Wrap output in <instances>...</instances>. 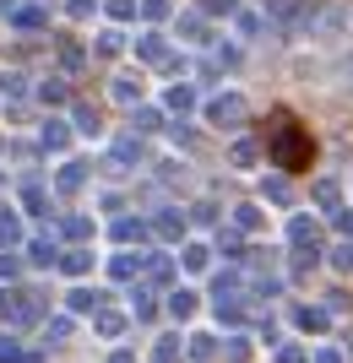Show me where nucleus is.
Instances as JSON below:
<instances>
[{"instance_id": "obj_1", "label": "nucleus", "mask_w": 353, "mask_h": 363, "mask_svg": "<svg viewBox=\"0 0 353 363\" xmlns=\"http://www.w3.org/2000/svg\"><path fill=\"white\" fill-rule=\"evenodd\" d=\"M245 98H239V92H217V98H207V120H212V125H229V130H234V125H239V120H245Z\"/></svg>"}, {"instance_id": "obj_2", "label": "nucleus", "mask_w": 353, "mask_h": 363, "mask_svg": "<svg viewBox=\"0 0 353 363\" xmlns=\"http://www.w3.org/2000/svg\"><path fill=\"white\" fill-rule=\"evenodd\" d=\"M277 157H283V163H305V157H310V141L305 136H299V130H293V125H283V130H277Z\"/></svg>"}, {"instance_id": "obj_3", "label": "nucleus", "mask_w": 353, "mask_h": 363, "mask_svg": "<svg viewBox=\"0 0 353 363\" xmlns=\"http://www.w3.org/2000/svg\"><path fill=\"white\" fill-rule=\"evenodd\" d=\"M266 16H277V22H305V0H266Z\"/></svg>"}, {"instance_id": "obj_4", "label": "nucleus", "mask_w": 353, "mask_h": 363, "mask_svg": "<svg viewBox=\"0 0 353 363\" xmlns=\"http://www.w3.org/2000/svg\"><path fill=\"white\" fill-rule=\"evenodd\" d=\"M163 104H169V114H185V108L196 104V92H190V87L180 82V87H169V92H163Z\"/></svg>"}, {"instance_id": "obj_5", "label": "nucleus", "mask_w": 353, "mask_h": 363, "mask_svg": "<svg viewBox=\"0 0 353 363\" xmlns=\"http://www.w3.org/2000/svg\"><path fill=\"white\" fill-rule=\"evenodd\" d=\"M158 233H163V239H185V217L180 212H158Z\"/></svg>"}, {"instance_id": "obj_6", "label": "nucleus", "mask_w": 353, "mask_h": 363, "mask_svg": "<svg viewBox=\"0 0 353 363\" xmlns=\"http://www.w3.org/2000/svg\"><path fill=\"white\" fill-rule=\"evenodd\" d=\"M44 22H49V11H44V6H22V11H16V28H22V33L44 28Z\"/></svg>"}, {"instance_id": "obj_7", "label": "nucleus", "mask_w": 353, "mask_h": 363, "mask_svg": "<svg viewBox=\"0 0 353 363\" xmlns=\"http://www.w3.org/2000/svg\"><path fill=\"white\" fill-rule=\"evenodd\" d=\"M136 55H141V60H163V38H158V33H141V38H136Z\"/></svg>"}, {"instance_id": "obj_8", "label": "nucleus", "mask_w": 353, "mask_h": 363, "mask_svg": "<svg viewBox=\"0 0 353 363\" xmlns=\"http://www.w3.org/2000/svg\"><path fill=\"white\" fill-rule=\"evenodd\" d=\"M141 98V82L136 76H120V82H114V104H136Z\"/></svg>"}, {"instance_id": "obj_9", "label": "nucleus", "mask_w": 353, "mask_h": 363, "mask_svg": "<svg viewBox=\"0 0 353 363\" xmlns=\"http://www.w3.org/2000/svg\"><path fill=\"white\" fill-rule=\"evenodd\" d=\"M0 244H22V223H16V212H0Z\"/></svg>"}, {"instance_id": "obj_10", "label": "nucleus", "mask_w": 353, "mask_h": 363, "mask_svg": "<svg viewBox=\"0 0 353 363\" xmlns=\"http://www.w3.org/2000/svg\"><path fill=\"white\" fill-rule=\"evenodd\" d=\"M293 320H299V331H315V336L326 331V315H321V309H299Z\"/></svg>"}, {"instance_id": "obj_11", "label": "nucleus", "mask_w": 353, "mask_h": 363, "mask_svg": "<svg viewBox=\"0 0 353 363\" xmlns=\"http://www.w3.org/2000/svg\"><path fill=\"white\" fill-rule=\"evenodd\" d=\"M229 163H234V168H250V163H256V147H250V141H234Z\"/></svg>"}, {"instance_id": "obj_12", "label": "nucleus", "mask_w": 353, "mask_h": 363, "mask_svg": "<svg viewBox=\"0 0 353 363\" xmlns=\"http://www.w3.org/2000/svg\"><path fill=\"white\" fill-rule=\"evenodd\" d=\"M65 141H71V130H65L60 120H49L44 125V147H65Z\"/></svg>"}, {"instance_id": "obj_13", "label": "nucleus", "mask_w": 353, "mask_h": 363, "mask_svg": "<svg viewBox=\"0 0 353 363\" xmlns=\"http://www.w3.org/2000/svg\"><path fill=\"white\" fill-rule=\"evenodd\" d=\"M104 11L114 16V22H131V16H136V0H109Z\"/></svg>"}, {"instance_id": "obj_14", "label": "nucleus", "mask_w": 353, "mask_h": 363, "mask_svg": "<svg viewBox=\"0 0 353 363\" xmlns=\"http://www.w3.org/2000/svg\"><path fill=\"white\" fill-rule=\"evenodd\" d=\"M190 309H196V298H190V293H174V298H169V315H174V320H185Z\"/></svg>"}, {"instance_id": "obj_15", "label": "nucleus", "mask_w": 353, "mask_h": 363, "mask_svg": "<svg viewBox=\"0 0 353 363\" xmlns=\"http://www.w3.org/2000/svg\"><path fill=\"white\" fill-rule=\"evenodd\" d=\"M180 358V342H174V336H163V342H158V352H153V363H174Z\"/></svg>"}, {"instance_id": "obj_16", "label": "nucleus", "mask_w": 353, "mask_h": 363, "mask_svg": "<svg viewBox=\"0 0 353 363\" xmlns=\"http://www.w3.org/2000/svg\"><path fill=\"white\" fill-rule=\"evenodd\" d=\"M0 92H6V98H22V92H28V82H22V76H0Z\"/></svg>"}, {"instance_id": "obj_17", "label": "nucleus", "mask_w": 353, "mask_h": 363, "mask_svg": "<svg viewBox=\"0 0 353 363\" xmlns=\"http://www.w3.org/2000/svg\"><path fill=\"white\" fill-rule=\"evenodd\" d=\"M315 233H321V228L310 223V217H293V239H299V244H310V239H315Z\"/></svg>"}, {"instance_id": "obj_18", "label": "nucleus", "mask_w": 353, "mask_h": 363, "mask_svg": "<svg viewBox=\"0 0 353 363\" xmlns=\"http://www.w3.org/2000/svg\"><path fill=\"white\" fill-rule=\"evenodd\" d=\"M180 33H185V38H196V44H207V28H201V16H185Z\"/></svg>"}, {"instance_id": "obj_19", "label": "nucleus", "mask_w": 353, "mask_h": 363, "mask_svg": "<svg viewBox=\"0 0 353 363\" xmlns=\"http://www.w3.org/2000/svg\"><path fill=\"white\" fill-rule=\"evenodd\" d=\"M114 157H120V163H136V157H141V141H114Z\"/></svg>"}, {"instance_id": "obj_20", "label": "nucleus", "mask_w": 353, "mask_h": 363, "mask_svg": "<svg viewBox=\"0 0 353 363\" xmlns=\"http://www.w3.org/2000/svg\"><path fill=\"white\" fill-rule=\"evenodd\" d=\"M114 233H120L125 244H136V239H147V223H120V228H114Z\"/></svg>"}, {"instance_id": "obj_21", "label": "nucleus", "mask_w": 353, "mask_h": 363, "mask_svg": "<svg viewBox=\"0 0 353 363\" xmlns=\"http://www.w3.org/2000/svg\"><path fill=\"white\" fill-rule=\"evenodd\" d=\"M125 331V315H104L98 320V336H120Z\"/></svg>"}, {"instance_id": "obj_22", "label": "nucleus", "mask_w": 353, "mask_h": 363, "mask_svg": "<svg viewBox=\"0 0 353 363\" xmlns=\"http://www.w3.org/2000/svg\"><path fill=\"white\" fill-rule=\"evenodd\" d=\"M120 44H125L120 33H98V55H120Z\"/></svg>"}, {"instance_id": "obj_23", "label": "nucleus", "mask_w": 353, "mask_h": 363, "mask_svg": "<svg viewBox=\"0 0 353 363\" xmlns=\"http://www.w3.org/2000/svg\"><path fill=\"white\" fill-rule=\"evenodd\" d=\"M141 16H153V22H163V16H169V0H141Z\"/></svg>"}, {"instance_id": "obj_24", "label": "nucleus", "mask_w": 353, "mask_h": 363, "mask_svg": "<svg viewBox=\"0 0 353 363\" xmlns=\"http://www.w3.org/2000/svg\"><path fill=\"white\" fill-rule=\"evenodd\" d=\"M38 98H44V104H65V87H60V82H44V87H38Z\"/></svg>"}, {"instance_id": "obj_25", "label": "nucleus", "mask_w": 353, "mask_h": 363, "mask_svg": "<svg viewBox=\"0 0 353 363\" xmlns=\"http://www.w3.org/2000/svg\"><path fill=\"white\" fill-rule=\"evenodd\" d=\"M261 190H266V201H277V206H283V201H288V184H283V179H266Z\"/></svg>"}, {"instance_id": "obj_26", "label": "nucleus", "mask_w": 353, "mask_h": 363, "mask_svg": "<svg viewBox=\"0 0 353 363\" xmlns=\"http://www.w3.org/2000/svg\"><path fill=\"white\" fill-rule=\"evenodd\" d=\"M65 11H71V16H92V11H98V0H65Z\"/></svg>"}, {"instance_id": "obj_27", "label": "nucleus", "mask_w": 353, "mask_h": 363, "mask_svg": "<svg viewBox=\"0 0 353 363\" xmlns=\"http://www.w3.org/2000/svg\"><path fill=\"white\" fill-rule=\"evenodd\" d=\"M65 233H71V239H87L92 223H87V217H71V223H65Z\"/></svg>"}, {"instance_id": "obj_28", "label": "nucleus", "mask_w": 353, "mask_h": 363, "mask_svg": "<svg viewBox=\"0 0 353 363\" xmlns=\"http://www.w3.org/2000/svg\"><path fill=\"white\" fill-rule=\"evenodd\" d=\"M60 60H65V71H82V49H77V44H65V49H60Z\"/></svg>"}, {"instance_id": "obj_29", "label": "nucleus", "mask_w": 353, "mask_h": 363, "mask_svg": "<svg viewBox=\"0 0 353 363\" xmlns=\"http://www.w3.org/2000/svg\"><path fill=\"white\" fill-rule=\"evenodd\" d=\"M77 184H82V163H71V168L60 174V190H77Z\"/></svg>"}, {"instance_id": "obj_30", "label": "nucleus", "mask_w": 353, "mask_h": 363, "mask_svg": "<svg viewBox=\"0 0 353 363\" xmlns=\"http://www.w3.org/2000/svg\"><path fill=\"white\" fill-rule=\"evenodd\" d=\"M277 363H305V358H299V352H283V358H277Z\"/></svg>"}, {"instance_id": "obj_31", "label": "nucleus", "mask_w": 353, "mask_h": 363, "mask_svg": "<svg viewBox=\"0 0 353 363\" xmlns=\"http://www.w3.org/2000/svg\"><path fill=\"white\" fill-rule=\"evenodd\" d=\"M321 363H342V358H337V352H332V347H326V352H321Z\"/></svg>"}]
</instances>
